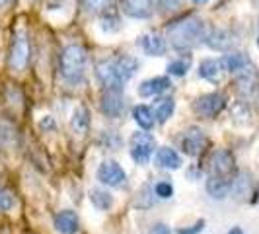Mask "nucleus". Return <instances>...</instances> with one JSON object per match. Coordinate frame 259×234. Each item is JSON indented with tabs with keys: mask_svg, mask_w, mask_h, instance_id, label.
Segmentation results:
<instances>
[{
	"mask_svg": "<svg viewBox=\"0 0 259 234\" xmlns=\"http://www.w3.org/2000/svg\"><path fill=\"white\" fill-rule=\"evenodd\" d=\"M222 74H224V68H222L221 59H205V61H201V65H199V76L201 78L217 84V82L222 80Z\"/></svg>",
	"mask_w": 259,
	"mask_h": 234,
	"instance_id": "obj_16",
	"label": "nucleus"
},
{
	"mask_svg": "<svg viewBox=\"0 0 259 234\" xmlns=\"http://www.w3.org/2000/svg\"><path fill=\"white\" fill-rule=\"evenodd\" d=\"M100 107L107 117H121L125 111V96L121 90H104L102 100H100Z\"/></svg>",
	"mask_w": 259,
	"mask_h": 234,
	"instance_id": "obj_10",
	"label": "nucleus"
},
{
	"mask_svg": "<svg viewBox=\"0 0 259 234\" xmlns=\"http://www.w3.org/2000/svg\"><path fill=\"white\" fill-rule=\"evenodd\" d=\"M171 86V82H169L168 76H154V78H148V80H144L143 84L139 86V96L141 98H154L158 94H162V92H166Z\"/></svg>",
	"mask_w": 259,
	"mask_h": 234,
	"instance_id": "obj_14",
	"label": "nucleus"
},
{
	"mask_svg": "<svg viewBox=\"0 0 259 234\" xmlns=\"http://www.w3.org/2000/svg\"><path fill=\"white\" fill-rule=\"evenodd\" d=\"M226 96L221 94V92H210V94H205V96H199L193 102V111L197 115L207 117V119H212L221 113L222 109L226 107Z\"/></svg>",
	"mask_w": 259,
	"mask_h": 234,
	"instance_id": "obj_6",
	"label": "nucleus"
},
{
	"mask_svg": "<svg viewBox=\"0 0 259 234\" xmlns=\"http://www.w3.org/2000/svg\"><path fill=\"white\" fill-rule=\"evenodd\" d=\"M29 37L26 31H18L12 37V45H10V55H8V65L14 72H22L29 63Z\"/></svg>",
	"mask_w": 259,
	"mask_h": 234,
	"instance_id": "obj_4",
	"label": "nucleus"
},
{
	"mask_svg": "<svg viewBox=\"0 0 259 234\" xmlns=\"http://www.w3.org/2000/svg\"><path fill=\"white\" fill-rule=\"evenodd\" d=\"M14 207V197L10 191L0 189V211H10Z\"/></svg>",
	"mask_w": 259,
	"mask_h": 234,
	"instance_id": "obj_29",
	"label": "nucleus"
},
{
	"mask_svg": "<svg viewBox=\"0 0 259 234\" xmlns=\"http://www.w3.org/2000/svg\"><path fill=\"white\" fill-rule=\"evenodd\" d=\"M14 0H0V10H4V8H8L10 4H12Z\"/></svg>",
	"mask_w": 259,
	"mask_h": 234,
	"instance_id": "obj_34",
	"label": "nucleus"
},
{
	"mask_svg": "<svg viewBox=\"0 0 259 234\" xmlns=\"http://www.w3.org/2000/svg\"><path fill=\"white\" fill-rule=\"evenodd\" d=\"M119 18H117L115 14H111V16H104L102 18V29H104L105 33H113V31H119Z\"/></svg>",
	"mask_w": 259,
	"mask_h": 234,
	"instance_id": "obj_27",
	"label": "nucleus"
},
{
	"mask_svg": "<svg viewBox=\"0 0 259 234\" xmlns=\"http://www.w3.org/2000/svg\"><path fill=\"white\" fill-rule=\"evenodd\" d=\"M61 74L70 84H80L86 76V63H88V53L82 45L72 43L66 45L61 51Z\"/></svg>",
	"mask_w": 259,
	"mask_h": 234,
	"instance_id": "obj_3",
	"label": "nucleus"
},
{
	"mask_svg": "<svg viewBox=\"0 0 259 234\" xmlns=\"http://www.w3.org/2000/svg\"><path fill=\"white\" fill-rule=\"evenodd\" d=\"M174 109H176V102L171 98H158L154 102V107H152V113H154L156 121L166 123L174 113Z\"/></svg>",
	"mask_w": 259,
	"mask_h": 234,
	"instance_id": "obj_21",
	"label": "nucleus"
},
{
	"mask_svg": "<svg viewBox=\"0 0 259 234\" xmlns=\"http://www.w3.org/2000/svg\"><path fill=\"white\" fill-rule=\"evenodd\" d=\"M88 125H90V115H88V109L86 107H76L74 113H72V119H70V127L74 133H80L84 135L88 131Z\"/></svg>",
	"mask_w": 259,
	"mask_h": 234,
	"instance_id": "obj_23",
	"label": "nucleus"
},
{
	"mask_svg": "<svg viewBox=\"0 0 259 234\" xmlns=\"http://www.w3.org/2000/svg\"><path fill=\"white\" fill-rule=\"evenodd\" d=\"M129 146H131V156L137 164H148L150 156L154 154L156 148V141L154 137L146 131H137L133 133L129 139Z\"/></svg>",
	"mask_w": 259,
	"mask_h": 234,
	"instance_id": "obj_5",
	"label": "nucleus"
},
{
	"mask_svg": "<svg viewBox=\"0 0 259 234\" xmlns=\"http://www.w3.org/2000/svg\"><path fill=\"white\" fill-rule=\"evenodd\" d=\"M139 70V61L129 55H119L104 59L96 65V76L105 90H121Z\"/></svg>",
	"mask_w": 259,
	"mask_h": 234,
	"instance_id": "obj_1",
	"label": "nucleus"
},
{
	"mask_svg": "<svg viewBox=\"0 0 259 234\" xmlns=\"http://www.w3.org/2000/svg\"><path fill=\"white\" fill-rule=\"evenodd\" d=\"M205 144H207V137H205L203 129H199V127H189V129L183 133L182 150L187 156L201 154L203 148H205Z\"/></svg>",
	"mask_w": 259,
	"mask_h": 234,
	"instance_id": "obj_11",
	"label": "nucleus"
},
{
	"mask_svg": "<svg viewBox=\"0 0 259 234\" xmlns=\"http://www.w3.org/2000/svg\"><path fill=\"white\" fill-rule=\"evenodd\" d=\"M203 228H205V221H197L195 224H191V226H183V228H180L178 232L180 234H199Z\"/></svg>",
	"mask_w": 259,
	"mask_h": 234,
	"instance_id": "obj_31",
	"label": "nucleus"
},
{
	"mask_svg": "<svg viewBox=\"0 0 259 234\" xmlns=\"http://www.w3.org/2000/svg\"><path fill=\"white\" fill-rule=\"evenodd\" d=\"M133 117H135V121H137V125L144 131H150L154 127V113H152V109L148 107V105H135L133 107Z\"/></svg>",
	"mask_w": 259,
	"mask_h": 234,
	"instance_id": "obj_22",
	"label": "nucleus"
},
{
	"mask_svg": "<svg viewBox=\"0 0 259 234\" xmlns=\"http://www.w3.org/2000/svg\"><path fill=\"white\" fill-rule=\"evenodd\" d=\"M78 215L74 211H61L55 215V228L63 234H74L78 230Z\"/></svg>",
	"mask_w": 259,
	"mask_h": 234,
	"instance_id": "obj_17",
	"label": "nucleus"
},
{
	"mask_svg": "<svg viewBox=\"0 0 259 234\" xmlns=\"http://www.w3.org/2000/svg\"><path fill=\"white\" fill-rule=\"evenodd\" d=\"M154 234H169V226H166V224H156Z\"/></svg>",
	"mask_w": 259,
	"mask_h": 234,
	"instance_id": "obj_33",
	"label": "nucleus"
},
{
	"mask_svg": "<svg viewBox=\"0 0 259 234\" xmlns=\"http://www.w3.org/2000/svg\"><path fill=\"white\" fill-rule=\"evenodd\" d=\"M257 45H259V33H257Z\"/></svg>",
	"mask_w": 259,
	"mask_h": 234,
	"instance_id": "obj_38",
	"label": "nucleus"
},
{
	"mask_svg": "<svg viewBox=\"0 0 259 234\" xmlns=\"http://www.w3.org/2000/svg\"><path fill=\"white\" fill-rule=\"evenodd\" d=\"M39 125H41V129H53V127H55V123H53V119L49 115L45 117V119H41Z\"/></svg>",
	"mask_w": 259,
	"mask_h": 234,
	"instance_id": "obj_32",
	"label": "nucleus"
},
{
	"mask_svg": "<svg viewBox=\"0 0 259 234\" xmlns=\"http://www.w3.org/2000/svg\"><path fill=\"white\" fill-rule=\"evenodd\" d=\"M180 4H182V0H158V8L162 12H174L180 8Z\"/></svg>",
	"mask_w": 259,
	"mask_h": 234,
	"instance_id": "obj_30",
	"label": "nucleus"
},
{
	"mask_svg": "<svg viewBox=\"0 0 259 234\" xmlns=\"http://www.w3.org/2000/svg\"><path fill=\"white\" fill-rule=\"evenodd\" d=\"M207 43L210 49H214V51H228L230 47H234V43H236V37H234V33L230 29H222V27H214V29H210L207 35Z\"/></svg>",
	"mask_w": 259,
	"mask_h": 234,
	"instance_id": "obj_12",
	"label": "nucleus"
},
{
	"mask_svg": "<svg viewBox=\"0 0 259 234\" xmlns=\"http://www.w3.org/2000/svg\"><path fill=\"white\" fill-rule=\"evenodd\" d=\"M221 63H222L224 72H232V74H238L242 68H246L247 65H251L246 53H228V55L222 57Z\"/></svg>",
	"mask_w": 259,
	"mask_h": 234,
	"instance_id": "obj_20",
	"label": "nucleus"
},
{
	"mask_svg": "<svg viewBox=\"0 0 259 234\" xmlns=\"http://www.w3.org/2000/svg\"><path fill=\"white\" fill-rule=\"evenodd\" d=\"M169 45L178 51H189L197 45L205 43L208 35L207 24L197 16H185L182 20L171 22L166 29Z\"/></svg>",
	"mask_w": 259,
	"mask_h": 234,
	"instance_id": "obj_2",
	"label": "nucleus"
},
{
	"mask_svg": "<svg viewBox=\"0 0 259 234\" xmlns=\"http://www.w3.org/2000/svg\"><path fill=\"white\" fill-rule=\"evenodd\" d=\"M154 191L158 197H162V199H168L174 195V187H171V183L169 182H158L154 185Z\"/></svg>",
	"mask_w": 259,
	"mask_h": 234,
	"instance_id": "obj_28",
	"label": "nucleus"
},
{
	"mask_svg": "<svg viewBox=\"0 0 259 234\" xmlns=\"http://www.w3.org/2000/svg\"><path fill=\"white\" fill-rule=\"evenodd\" d=\"M121 10L129 18L144 20L152 14V0H121Z\"/></svg>",
	"mask_w": 259,
	"mask_h": 234,
	"instance_id": "obj_13",
	"label": "nucleus"
},
{
	"mask_svg": "<svg viewBox=\"0 0 259 234\" xmlns=\"http://www.w3.org/2000/svg\"><path fill=\"white\" fill-rule=\"evenodd\" d=\"M193 2H197V4H203V2H207V0H193Z\"/></svg>",
	"mask_w": 259,
	"mask_h": 234,
	"instance_id": "obj_36",
	"label": "nucleus"
},
{
	"mask_svg": "<svg viewBox=\"0 0 259 234\" xmlns=\"http://www.w3.org/2000/svg\"><path fill=\"white\" fill-rule=\"evenodd\" d=\"M111 4H113V0H80L82 12L90 14V16L107 12V10L111 8Z\"/></svg>",
	"mask_w": 259,
	"mask_h": 234,
	"instance_id": "obj_24",
	"label": "nucleus"
},
{
	"mask_svg": "<svg viewBox=\"0 0 259 234\" xmlns=\"http://www.w3.org/2000/svg\"><path fill=\"white\" fill-rule=\"evenodd\" d=\"M228 234H244V230H242V228H238V226H236V228H232V230H228Z\"/></svg>",
	"mask_w": 259,
	"mask_h": 234,
	"instance_id": "obj_35",
	"label": "nucleus"
},
{
	"mask_svg": "<svg viewBox=\"0 0 259 234\" xmlns=\"http://www.w3.org/2000/svg\"><path fill=\"white\" fill-rule=\"evenodd\" d=\"M259 88V74L257 68L253 65H247L246 68H242L238 74H236V90L240 92L242 96H253Z\"/></svg>",
	"mask_w": 259,
	"mask_h": 234,
	"instance_id": "obj_9",
	"label": "nucleus"
},
{
	"mask_svg": "<svg viewBox=\"0 0 259 234\" xmlns=\"http://www.w3.org/2000/svg\"><path fill=\"white\" fill-rule=\"evenodd\" d=\"M257 203H259V183H257Z\"/></svg>",
	"mask_w": 259,
	"mask_h": 234,
	"instance_id": "obj_37",
	"label": "nucleus"
},
{
	"mask_svg": "<svg viewBox=\"0 0 259 234\" xmlns=\"http://www.w3.org/2000/svg\"><path fill=\"white\" fill-rule=\"evenodd\" d=\"M90 201L92 205L96 209H100V211H107L113 205V197L107 193L105 189H100V187H96V189L90 191Z\"/></svg>",
	"mask_w": 259,
	"mask_h": 234,
	"instance_id": "obj_25",
	"label": "nucleus"
},
{
	"mask_svg": "<svg viewBox=\"0 0 259 234\" xmlns=\"http://www.w3.org/2000/svg\"><path fill=\"white\" fill-rule=\"evenodd\" d=\"M234 156L228 150H217L210 162H208V176L212 178H226V180H234Z\"/></svg>",
	"mask_w": 259,
	"mask_h": 234,
	"instance_id": "obj_7",
	"label": "nucleus"
},
{
	"mask_svg": "<svg viewBox=\"0 0 259 234\" xmlns=\"http://www.w3.org/2000/svg\"><path fill=\"white\" fill-rule=\"evenodd\" d=\"M98 180L107 187H121L127 180V174L115 160H104L98 168Z\"/></svg>",
	"mask_w": 259,
	"mask_h": 234,
	"instance_id": "obj_8",
	"label": "nucleus"
},
{
	"mask_svg": "<svg viewBox=\"0 0 259 234\" xmlns=\"http://www.w3.org/2000/svg\"><path fill=\"white\" fill-rule=\"evenodd\" d=\"M232 183H234V180H226V178H212V176H208L207 191L212 199H224V197H228L230 191H232Z\"/></svg>",
	"mask_w": 259,
	"mask_h": 234,
	"instance_id": "obj_18",
	"label": "nucleus"
},
{
	"mask_svg": "<svg viewBox=\"0 0 259 234\" xmlns=\"http://www.w3.org/2000/svg\"><path fill=\"white\" fill-rule=\"evenodd\" d=\"M189 66H191V57L187 55V57H182L178 61H171L168 65V72L171 76H185Z\"/></svg>",
	"mask_w": 259,
	"mask_h": 234,
	"instance_id": "obj_26",
	"label": "nucleus"
},
{
	"mask_svg": "<svg viewBox=\"0 0 259 234\" xmlns=\"http://www.w3.org/2000/svg\"><path fill=\"white\" fill-rule=\"evenodd\" d=\"M137 43L150 57H160V55H164V51H166V41H164V37L160 33H144V35H141V39Z\"/></svg>",
	"mask_w": 259,
	"mask_h": 234,
	"instance_id": "obj_15",
	"label": "nucleus"
},
{
	"mask_svg": "<svg viewBox=\"0 0 259 234\" xmlns=\"http://www.w3.org/2000/svg\"><path fill=\"white\" fill-rule=\"evenodd\" d=\"M156 164H158L160 168L178 170V168H182V156L178 154L174 148H169V146H162V148L156 152Z\"/></svg>",
	"mask_w": 259,
	"mask_h": 234,
	"instance_id": "obj_19",
	"label": "nucleus"
}]
</instances>
